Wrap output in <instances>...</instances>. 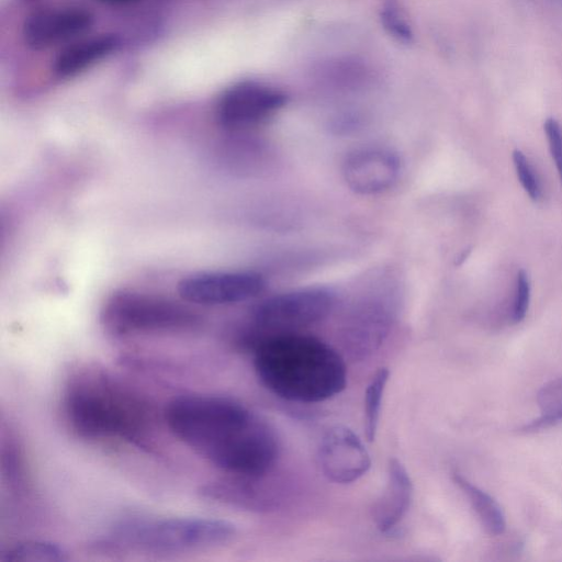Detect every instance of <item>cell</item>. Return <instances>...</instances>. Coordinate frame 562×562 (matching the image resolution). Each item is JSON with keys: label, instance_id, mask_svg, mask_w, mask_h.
I'll return each mask as SVG.
<instances>
[{"label": "cell", "instance_id": "6da1fadb", "mask_svg": "<svg viewBox=\"0 0 562 562\" xmlns=\"http://www.w3.org/2000/svg\"><path fill=\"white\" fill-rule=\"evenodd\" d=\"M165 420L175 437L196 454L241 479L262 476L279 457L274 428L229 397L178 396L167 405Z\"/></svg>", "mask_w": 562, "mask_h": 562}, {"label": "cell", "instance_id": "7a4b0ae2", "mask_svg": "<svg viewBox=\"0 0 562 562\" xmlns=\"http://www.w3.org/2000/svg\"><path fill=\"white\" fill-rule=\"evenodd\" d=\"M254 367L259 381L274 395L296 403H318L346 386L344 358L323 340L296 331L261 340Z\"/></svg>", "mask_w": 562, "mask_h": 562}, {"label": "cell", "instance_id": "3957f363", "mask_svg": "<svg viewBox=\"0 0 562 562\" xmlns=\"http://www.w3.org/2000/svg\"><path fill=\"white\" fill-rule=\"evenodd\" d=\"M63 411L70 430L86 440L140 441L151 424L146 401L99 367L76 369L67 379Z\"/></svg>", "mask_w": 562, "mask_h": 562}, {"label": "cell", "instance_id": "277c9868", "mask_svg": "<svg viewBox=\"0 0 562 562\" xmlns=\"http://www.w3.org/2000/svg\"><path fill=\"white\" fill-rule=\"evenodd\" d=\"M236 527L205 517L137 518L117 524L110 532L116 546L147 552H182L229 542Z\"/></svg>", "mask_w": 562, "mask_h": 562}, {"label": "cell", "instance_id": "5b68a950", "mask_svg": "<svg viewBox=\"0 0 562 562\" xmlns=\"http://www.w3.org/2000/svg\"><path fill=\"white\" fill-rule=\"evenodd\" d=\"M101 323L113 336L175 334L195 330L201 317L188 306L150 294L113 293L101 311Z\"/></svg>", "mask_w": 562, "mask_h": 562}, {"label": "cell", "instance_id": "8992f818", "mask_svg": "<svg viewBox=\"0 0 562 562\" xmlns=\"http://www.w3.org/2000/svg\"><path fill=\"white\" fill-rule=\"evenodd\" d=\"M335 305L325 288H304L273 295L254 310V321L262 329L292 333L324 319Z\"/></svg>", "mask_w": 562, "mask_h": 562}, {"label": "cell", "instance_id": "52a82bcc", "mask_svg": "<svg viewBox=\"0 0 562 562\" xmlns=\"http://www.w3.org/2000/svg\"><path fill=\"white\" fill-rule=\"evenodd\" d=\"M265 288V280L251 271L200 272L183 278L178 283L179 295L199 305H225L257 296Z\"/></svg>", "mask_w": 562, "mask_h": 562}, {"label": "cell", "instance_id": "ba28073f", "mask_svg": "<svg viewBox=\"0 0 562 562\" xmlns=\"http://www.w3.org/2000/svg\"><path fill=\"white\" fill-rule=\"evenodd\" d=\"M284 103V94L273 88L257 82H240L221 97L217 120L226 128H249L270 119Z\"/></svg>", "mask_w": 562, "mask_h": 562}, {"label": "cell", "instance_id": "9c48e42d", "mask_svg": "<svg viewBox=\"0 0 562 562\" xmlns=\"http://www.w3.org/2000/svg\"><path fill=\"white\" fill-rule=\"evenodd\" d=\"M317 459L323 474L339 484L357 481L371 467L370 454L361 439L345 426H334L323 435Z\"/></svg>", "mask_w": 562, "mask_h": 562}, {"label": "cell", "instance_id": "30bf717a", "mask_svg": "<svg viewBox=\"0 0 562 562\" xmlns=\"http://www.w3.org/2000/svg\"><path fill=\"white\" fill-rule=\"evenodd\" d=\"M400 160L384 148H362L350 153L342 164L346 184L356 193L371 195L392 188L400 176Z\"/></svg>", "mask_w": 562, "mask_h": 562}, {"label": "cell", "instance_id": "8fae6325", "mask_svg": "<svg viewBox=\"0 0 562 562\" xmlns=\"http://www.w3.org/2000/svg\"><path fill=\"white\" fill-rule=\"evenodd\" d=\"M92 24V15L78 8H45L33 12L23 24V40L33 49H44L69 40Z\"/></svg>", "mask_w": 562, "mask_h": 562}, {"label": "cell", "instance_id": "7c38bea8", "mask_svg": "<svg viewBox=\"0 0 562 562\" xmlns=\"http://www.w3.org/2000/svg\"><path fill=\"white\" fill-rule=\"evenodd\" d=\"M413 483L403 463L392 458L387 465V481L372 509L373 520L381 532L394 529L409 509Z\"/></svg>", "mask_w": 562, "mask_h": 562}, {"label": "cell", "instance_id": "4fadbf2b", "mask_svg": "<svg viewBox=\"0 0 562 562\" xmlns=\"http://www.w3.org/2000/svg\"><path fill=\"white\" fill-rule=\"evenodd\" d=\"M119 43L114 35H100L75 43L58 55L54 70L61 78L76 76L115 50Z\"/></svg>", "mask_w": 562, "mask_h": 562}, {"label": "cell", "instance_id": "5bb4252c", "mask_svg": "<svg viewBox=\"0 0 562 562\" xmlns=\"http://www.w3.org/2000/svg\"><path fill=\"white\" fill-rule=\"evenodd\" d=\"M452 479L468 497L485 532L491 536L502 535L506 528V520L496 499L459 472H453Z\"/></svg>", "mask_w": 562, "mask_h": 562}, {"label": "cell", "instance_id": "9a60e30c", "mask_svg": "<svg viewBox=\"0 0 562 562\" xmlns=\"http://www.w3.org/2000/svg\"><path fill=\"white\" fill-rule=\"evenodd\" d=\"M67 560L65 549L50 541L31 540L5 549L0 562H61Z\"/></svg>", "mask_w": 562, "mask_h": 562}, {"label": "cell", "instance_id": "2e32d148", "mask_svg": "<svg viewBox=\"0 0 562 562\" xmlns=\"http://www.w3.org/2000/svg\"><path fill=\"white\" fill-rule=\"evenodd\" d=\"M540 416L526 424L524 431H536L562 422V378L546 383L538 392Z\"/></svg>", "mask_w": 562, "mask_h": 562}, {"label": "cell", "instance_id": "e0dca14e", "mask_svg": "<svg viewBox=\"0 0 562 562\" xmlns=\"http://www.w3.org/2000/svg\"><path fill=\"white\" fill-rule=\"evenodd\" d=\"M390 371L383 367L375 371L371 378L364 395V432L368 441H373L376 436L381 405L389 381Z\"/></svg>", "mask_w": 562, "mask_h": 562}, {"label": "cell", "instance_id": "ac0fdd59", "mask_svg": "<svg viewBox=\"0 0 562 562\" xmlns=\"http://www.w3.org/2000/svg\"><path fill=\"white\" fill-rule=\"evenodd\" d=\"M512 157L517 178L525 192L532 201L540 200L541 186L528 158L519 149H514Z\"/></svg>", "mask_w": 562, "mask_h": 562}, {"label": "cell", "instance_id": "d6986e66", "mask_svg": "<svg viewBox=\"0 0 562 562\" xmlns=\"http://www.w3.org/2000/svg\"><path fill=\"white\" fill-rule=\"evenodd\" d=\"M530 303V281L525 270H519L516 278V292L513 306V321L520 323L527 315Z\"/></svg>", "mask_w": 562, "mask_h": 562}, {"label": "cell", "instance_id": "ffe728a7", "mask_svg": "<svg viewBox=\"0 0 562 562\" xmlns=\"http://www.w3.org/2000/svg\"><path fill=\"white\" fill-rule=\"evenodd\" d=\"M543 127L547 135L550 153L554 160L562 183V127L553 117L547 119Z\"/></svg>", "mask_w": 562, "mask_h": 562}, {"label": "cell", "instance_id": "44dd1931", "mask_svg": "<svg viewBox=\"0 0 562 562\" xmlns=\"http://www.w3.org/2000/svg\"><path fill=\"white\" fill-rule=\"evenodd\" d=\"M24 1H26L27 3H42L45 0H24Z\"/></svg>", "mask_w": 562, "mask_h": 562}, {"label": "cell", "instance_id": "7402d4cb", "mask_svg": "<svg viewBox=\"0 0 562 562\" xmlns=\"http://www.w3.org/2000/svg\"><path fill=\"white\" fill-rule=\"evenodd\" d=\"M104 1H109V2H123V1H128V0H104Z\"/></svg>", "mask_w": 562, "mask_h": 562}]
</instances>
